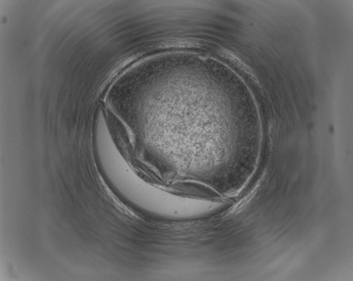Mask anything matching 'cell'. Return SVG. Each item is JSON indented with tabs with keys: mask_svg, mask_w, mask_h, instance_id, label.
<instances>
[{
	"mask_svg": "<svg viewBox=\"0 0 353 281\" xmlns=\"http://www.w3.org/2000/svg\"><path fill=\"white\" fill-rule=\"evenodd\" d=\"M219 52H220V54L222 57L225 59H227V60L231 62L232 64L235 65L236 67L243 70L245 72L251 74L252 75H253L252 69L250 67V66L245 64L244 62L241 60V59L236 56V55L231 52V51L222 49L219 51Z\"/></svg>",
	"mask_w": 353,
	"mask_h": 281,
	"instance_id": "obj_1",
	"label": "cell"
}]
</instances>
